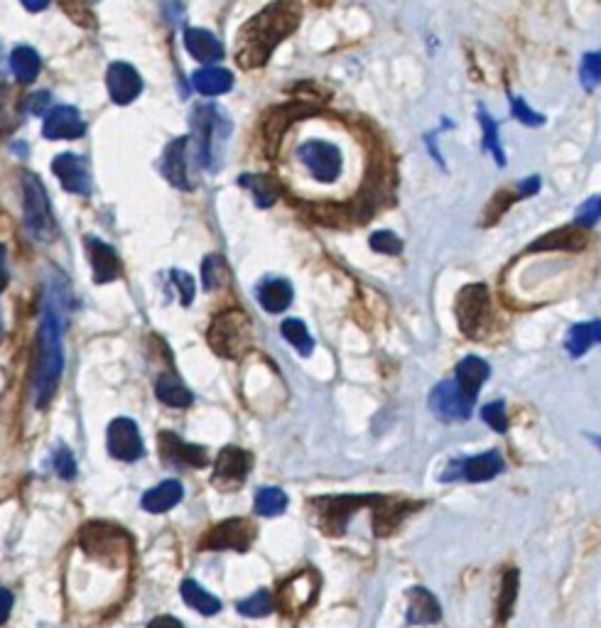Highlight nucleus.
I'll list each match as a JSON object with an SVG mask.
<instances>
[{"label":"nucleus","instance_id":"nucleus-1","mask_svg":"<svg viewBox=\"0 0 601 628\" xmlns=\"http://www.w3.org/2000/svg\"><path fill=\"white\" fill-rule=\"evenodd\" d=\"M69 285L62 273H52L42 297L40 332H37V359L32 376V395L37 408H47L57 393L64 371V329H67Z\"/></svg>","mask_w":601,"mask_h":628},{"label":"nucleus","instance_id":"nucleus-2","mask_svg":"<svg viewBox=\"0 0 601 628\" xmlns=\"http://www.w3.org/2000/svg\"><path fill=\"white\" fill-rule=\"evenodd\" d=\"M300 25V5L297 3H270L261 13L253 15L238 32L236 62L243 69L263 67L275 52V47L292 35Z\"/></svg>","mask_w":601,"mask_h":628},{"label":"nucleus","instance_id":"nucleus-3","mask_svg":"<svg viewBox=\"0 0 601 628\" xmlns=\"http://www.w3.org/2000/svg\"><path fill=\"white\" fill-rule=\"evenodd\" d=\"M229 133L231 123L221 108H216L214 104H202L194 108L189 145H194V157H197L199 167H207V170L219 167L221 145L226 143Z\"/></svg>","mask_w":601,"mask_h":628},{"label":"nucleus","instance_id":"nucleus-4","mask_svg":"<svg viewBox=\"0 0 601 628\" xmlns=\"http://www.w3.org/2000/svg\"><path fill=\"white\" fill-rule=\"evenodd\" d=\"M207 341L211 351L221 359H241L253 344L251 319L238 310L216 314L207 332Z\"/></svg>","mask_w":601,"mask_h":628},{"label":"nucleus","instance_id":"nucleus-5","mask_svg":"<svg viewBox=\"0 0 601 628\" xmlns=\"http://www.w3.org/2000/svg\"><path fill=\"white\" fill-rule=\"evenodd\" d=\"M23 211L27 231L35 241L50 243L57 238V221H54L47 189L32 172H23Z\"/></svg>","mask_w":601,"mask_h":628},{"label":"nucleus","instance_id":"nucleus-6","mask_svg":"<svg viewBox=\"0 0 601 628\" xmlns=\"http://www.w3.org/2000/svg\"><path fill=\"white\" fill-rule=\"evenodd\" d=\"M491 317V300L486 285L474 283L459 290L457 295V322L469 339H476L486 329Z\"/></svg>","mask_w":601,"mask_h":628},{"label":"nucleus","instance_id":"nucleus-7","mask_svg":"<svg viewBox=\"0 0 601 628\" xmlns=\"http://www.w3.org/2000/svg\"><path fill=\"white\" fill-rule=\"evenodd\" d=\"M81 548L99 560H123L131 550V538L121 528L91 523L81 530Z\"/></svg>","mask_w":601,"mask_h":628},{"label":"nucleus","instance_id":"nucleus-8","mask_svg":"<svg viewBox=\"0 0 601 628\" xmlns=\"http://www.w3.org/2000/svg\"><path fill=\"white\" fill-rule=\"evenodd\" d=\"M297 160L317 182L332 184L341 175V150L329 140H307L297 148Z\"/></svg>","mask_w":601,"mask_h":628},{"label":"nucleus","instance_id":"nucleus-9","mask_svg":"<svg viewBox=\"0 0 601 628\" xmlns=\"http://www.w3.org/2000/svg\"><path fill=\"white\" fill-rule=\"evenodd\" d=\"M381 501V496L368 494V496H327V498H317L314 506L322 508V528L327 533H341L349 523L351 513L359 511L361 506H376Z\"/></svg>","mask_w":601,"mask_h":628},{"label":"nucleus","instance_id":"nucleus-10","mask_svg":"<svg viewBox=\"0 0 601 628\" xmlns=\"http://www.w3.org/2000/svg\"><path fill=\"white\" fill-rule=\"evenodd\" d=\"M503 471V457L501 452L491 449V452L479 454V457H467L457 459L447 467L445 474L440 476L442 481H471V484H479V481H491Z\"/></svg>","mask_w":601,"mask_h":628},{"label":"nucleus","instance_id":"nucleus-11","mask_svg":"<svg viewBox=\"0 0 601 628\" xmlns=\"http://www.w3.org/2000/svg\"><path fill=\"white\" fill-rule=\"evenodd\" d=\"M256 538V528L246 518H229L204 535L202 550H238L246 552Z\"/></svg>","mask_w":601,"mask_h":628},{"label":"nucleus","instance_id":"nucleus-12","mask_svg":"<svg viewBox=\"0 0 601 628\" xmlns=\"http://www.w3.org/2000/svg\"><path fill=\"white\" fill-rule=\"evenodd\" d=\"M251 464V454L243 452L241 447H224L214 462V476H211V481L221 491H236L246 481Z\"/></svg>","mask_w":601,"mask_h":628},{"label":"nucleus","instance_id":"nucleus-13","mask_svg":"<svg viewBox=\"0 0 601 628\" xmlns=\"http://www.w3.org/2000/svg\"><path fill=\"white\" fill-rule=\"evenodd\" d=\"M106 445L108 454L113 459H121V462H138L145 454L143 437H140L138 425L131 418H118L108 425Z\"/></svg>","mask_w":601,"mask_h":628},{"label":"nucleus","instance_id":"nucleus-14","mask_svg":"<svg viewBox=\"0 0 601 628\" xmlns=\"http://www.w3.org/2000/svg\"><path fill=\"white\" fill-rule=\"evenodd\" d=\"M474 400L467 398L454 381H445L440 386H435V391L430 395V408L432 413L440 420L454 422V420H469L471 410H474Z\"/></svg>","mask_w":601,"mask_h":628},{"label":"nucleus","instance_id":"nucleus-15","mask_svg":"<svg viewBox=\"0 0 601 628\" xmlns=\"http://www.w3.org/2000/svg\"><path fill=\"white\" fill-rule=\"evenodd\" d=\"M157 445H160V454H162V462L172 464V467H192V469H202L207 467V449L197 447V445H189L184 442L177 432H160L157 437Z\"/></svg>","mask_w":601,"mask_h":628},{"label":"nucleus","instance_id":"nucleus-16","mask_svg":"<svg viewBox=\"0 0 601 628\" xmlns=\"http://www.w3.org/2000/svg\"><path fill=\"white\" fill-rule=\"evenodd\" d=\"M54 175L59 177L62 187L72 194H81V197H89L94 184H91V170L86 157L74 155V153H62L54 157L52 162Z\"/></svg>","mask_w":601,"mask_h":628},{"label":"nucleus","instance_id":"nucleus-17","mask_svg":"<svg viewBox=\"0 0 601 628\" xmlns=\"http://www.w3.org/2000/svg\"><path fill=\"white\" fill-rule=\"evenodd\" d=\"M106 86L113 104L128 106L133 104L140 96V91H143V79H140V74L135 72L131 64L113 62L106 72Z\"/></svg>","mask_w":601,"mask_h":628},{"label":"nucleus","instance_id":"nucleus-18","mask_svg":"<svg viewBox=\"0 0 601 628\" xmlns=\"http://www.w3.org/2000/svg\"><path fill=\"white\" fill-rule=\"evenodd\" d=\"M86 126L81 121V113L74 106H57L47 113L42 135L47 140H77L84 135Z\"/></svg>","mask_w":601,"mask_h":628},{"label":"nucleus","instance_id":"nucleus-19","mask_svg":"<svg viewBox=\"0 0 601 628\" xmlns=\"http://www.w3.org/2000/svg\"><path fill=\"white\" fill-rule=\"evenodd\" d=\"M86 251H89L96 283H111V280H116L121 275V258H118V253L108 243L99 241L96 236H86Z\"/></svg>","mask_w":601,"mask_h":628},{"label":"nucleus","instance_id":"nucleus-20","mask_svg":"<svg viewBox=\"0 0 601 628\" xmlns=\"http://www.w3.org/2000/svg\"><path fill=\"white\" fill-rule=\"evenodd\" d=\"M187 148H189V138H177L175 143L167 145L165 157H162V175H165L167 182L175 184L177 189L194 187L187 172Z\"/></svg>","mask_w":601,"mask_h":628},{"label":"nucleus","instance_id":"nucleus-21","mask_svg":"<svg viewBox=\"0 0 601 628\" xmlns=\"http://www.w3.org/2000/svg\"><path fill=\"white\" fill-rule=\"evenodd\" d=\"M184 47H187V52L192 54L197 62L204 64L219 62V59H224L226 52L219 37H216L214 32L202 30V27H189V30H184Z\"/></svg>","mask_w":601,"mask_h":628},{"label":"nucleus","instance_id":"nucleus-22","mask_svg":"<svg viewBox=\"0 0 601 628\" xmlns=\"http://www.w3.org/2000/svg\"><path fill=\"white\" fill-rule=\"evenodd\" d=\"M457 378H454V383L459 386V391H462L467 398H471L476 403V395H479V388L484 386L486 381H489L491 376V366L486 364L484 359H479V356H467V359H462L457 364Z\"/></svg>","mask_w":601,"mask_h":628},{"label":"nucleus","instance_id":"nucleus-23","mask_svg":"<svg viewBox=\"0 0 601 628\" xmlns=\"http://www.w3.org/2000/svg\"><path fill=\"white\" fill-rule=\"evenodd\" d=\"M312 111L314 108L300 106V104H295V101L288 106L275 108V111L265 118V148H268V155H275L280 135H283L285 128L295 121V116H302V113H312Z\"/></svg>","mask_w":601,"mask_h":628},{"label":"nucleus","instance_id":"nucleus-24","mask_svg":"<svg viewBox=\"0 0 601 628\" xmlns=\"http://www.w3.org/2000/svg\"><path fill=\"white\" fill-rule=\"evenodd\" d=\"M410 606H408V624L418 626V624H437L442 619V609L437 604L435 594L427 592L422 587L410 589Z\"/></svg>","mask_w":601,"mask_h":628},{"label":"nucleus","instance_id":"nucleus-25","mask_svg":"<svg viewBox=\"0 0 601 628\" xmlns=\"http://www.w3.org/2000/svg\"><path fill=\"white\" fill-rule=\"evenodd\" d=\"M292 302V285L283 278H268L258 285V305L265 312L280 314L290 307Z\"/></svg>","mask_w":601,"mask_h":628},{"label":"nucleus","instance_id":"nucleus-26","mask_svg":"<svg viewBox=\"0 0 601 628\" xmlns=\"http://www.w3.org/2000/svg\"><path fill=\"white\" fill-rule=\"evenodd\" d=\"M182 496H184V489L180 481L170 479V481L157 484L155 489H150L140 503H143V508L148 513H165V511H170V508H175L177 503L182 501Z\"/></svg>","mask_w":601,"mask_h":628},{"label":"nucleus","instance_id":"nucleus-27","mask_svg":"<svg viewBox=\"0 0 601 628\" xmlns=\"http://www.w3.org/2000/svg\"><path fill=\"white\" fill-rule=\"evenodd\" d=\"M314 592H317V577L297 575L283 587V609H288L290 614H297V611L305 609L312 602Z\"/></svg>","mask_w":601,"mask_h":628},{"label":"nucleus","instance_id":"nucleus-28","mask_svg":"<svg viewBox=\"0 0 601 628\" xmlns=\"http://www.w3.org/2000/svg\"><path fill=\"white\" fill-rule=\"evenodd\" d=\"M238 184L251 192L253 202H256L258 209L273 207V204L278 202L280 192H283V189H280V184L268 175H241L238 177Z\"/></svg>","mask_w":601,"mask_h":628},{"label":"nucleus","instance_id":"nucleus-29","mask_svg":"<svg viewBox=\"0 0 601 628\" xmlns=\"http://www.w3.org/2000/svg\"><path fill=\"white\" fill-rule=\"evenodd\" d=\"M155 393H157V400L170 405V408H187V405H192V400H194L192 391L184 386L182 378L177 376V373H162V376L157 378Z\"/></svg>","mask_w":601,"mask_h":628},{"label":"nucleus","instance_id":"nucleus-30","mask_svg":"<svg viewBox=\"0 0 601 628\" xmlns=\"http://www.w3.org/2000/svg\"><path fill=\"white\" fill-rule=\"evenodd\" d=\"M192 84L202 96H219L226 94V91L234 86V74H231L229 69L207 67L192 74Z\"/></svg>","mask_w":601,"mask_h":628},{"label":"nucleus","instance_id":"nucleus-31","mask_svg":"<svg viewBox=\"0 0 601 628\" xmlns=\"http://www.w3.org/2000/svg\"><path fill=\"white\" fill-rule=\"evenodd\" d=\"M584 243H587V236L582 231H577L575 226H565V229L552 231L540 241L530 243L528 251H557V248L560 251H579V248H584Z\"/></svg>","mask_w":601,"mask_h":628},{"label":"nucleus","instance_id":"nucleus-32","mask_svg":"<svg viewBox=\"0 0 601 628\" xmlns=\"http://www.w3.org/2000/svg\"><path fill=\"white\" fill-rule=\"evenodd\" d=\"M182 597L184 602H187L192 609H197L199 614L204 616H214L221 611V602L214 597V594H209L207 589L199 587L194 579H184L182 582Z\"/></svg>","mask_w":601,"mask_h":628},{"label":"nucleus","instance_id":"nucleus-33","mask_svg":"<svg viewBox=\"0 0 601 628\" xmlns=\"http://www.w3.org/2000/svg\"><path fill=\"white\" fill-rule=\"evenodd\" d=\"M10 67H13V74L18 77V81L30 84L40 74V54L32 50V47H15L13 54H10Z\"/></svg>","mask_w":601,"mask_h":628},{"label":"nucleus","instance_id":"nucleus-34","mask_svg":"<svg viewBox=\"0 0 601 628\" xmlns=\"http://www.w3.org/2000/svg\"><path fill=\"white\" fill-rule=\"evenodd\" d=\"M599 334H601L599 322H587L572 327L570 337H567V351H570L572 359H579V356L587 354V351L599 341Z\"/></svg>","mask_w":601,"mask_h":628},{"label":"nucleus","instance_id":"nucleus-35","mask_svg":"<svg viewBox=\"0 0 601 628\" xmlns=\"http://www.w3.org/2000/svg\"><path fill=\"white\" fill-rule=\"evenodd\" d=\"M202 280L207 290H219V288H224V285H229V280H231L229 265H226V261L219 256V253H211V256L204 258Z\"/></svg>","mask_w":601,"mask_h":628},{"label":"nucleus","instance_id":"nucleus-36","mask_svg":"<svg viewBox=\"0 0 601 628\" xmlns=\"http://www.w3.org/2000/svg\"><path fill=\"white\" fill-rule=\"evenodd\" d=\"M285 508H288V496H285L280 489H275V486H265V489H261L256 494L258 516H265V518L280 516Z\"/></svg>","mask_w":601,"mask_h":628},{"label":"nucleus","instance_id":"nucleus-37","mask_svg":"<svg viewBox=\"0 0 601 628\" xmlns=\"http://www.w3.org/2000/svg\"><path fill=\"white\" fill-rule=\"evenodd\" d=\"M280 332H283V339L290 341V344L295 346V349L300 351L302 356L312 354L314 339L310 337V332H307L305 322H300V319H285L283 327H280Z\"/></svg>","mask_w":601,"mask_h":628},{"label":"nucleus","instance_id":"nucleus-38","mask_svg":"<svg viewBox=\"0 0 601 628\" xmlns=\"http://www.w3.org/2000/svg\"><path fill=\"white\" fill-rule=\"evenodd\" d=\"M479 121L481 128H484V150H491V153H494L498 167H506V153H503L501 140H498L496 121L484 111V108H479Z\"/></svg>","mask_w":601,"mask_h":628},{"label":"nucleus","instance_id":"nucleus-39","mask_svg":"<svg viewBox=\"0 0 601 628\" xmlns=\"http://www.w3.org/2000/svg\"><path fill=\"white\" fill-rule=\"evenodd\" d=\"M238 614L248 616V619H261V616H268L270 611L275 609L273 604V597H270V592H265V589H261V592H256L253 597H248L246 602H238Z\"/></svg>","mask_w":601,"mask_h":628},{"label":"nucleus","instance_id":"nucleus-40","mask_svg":"<svg viewBox=\"0 0 601 628\" xmlns=\"http://www.w3.org/2000/svg\"><path fill=\"white\" fill-rule=\"evenodd\" d=\"M13 96H10L8 86H0V135L10 133L15 126H18V111L13 106Z\"/></svg>","mask_w":601,"mask_h":628},{"label":"nucleus","instance_id":"nucleus-41","mask_svg":"<svg viewBox=\"0 0 601 628\" xmlns=\"http://www.w3.org/2000/svg\"><path fill=\"white\" fill-rule=\"evenodd\" d=\"M599 52H589L587 57L582 59V67H579V77H582V84L587 91H594L599 86L601 79V62H599Z\"/></svg>","mask_w":601,"mask_h":628},{"label":"nucleus","instance_id":"nucleus-42","mask_svg":"<svg viewBox=\"0 0 601 628\" xmlns=\"http://www.w3.org/2000/svg\"><path fill=\"white\" fill-rule=\"evenodd\" d=\"M481 420L496 432H506L508 430V415H506V405L503 400H496V403H489L481 408Z\"/></svg>","mask_w":601,"mask_h":628},{"label":"nucleus","instance_id":"nucleus-43","mask_svg":"<svg viewBox=\"0 0 601 628\" xmlns=\"http://www.w3.org/2000/svg\"><path fill=\"white\" fill-rule=\"evenodd\" d=\"M371 248L383 256H398L403 251V241L393 234V231H376L371 236Z\"/></svg>","mask_w":601,"mask_h":628},{"label":"nucleus","instance_id":"nucleus-44","mask_svg":"<svg viewBox=\"0 0 601 628\" xmlns=\"http://www.w3.org/2000/svg\"><path fill=\"white\" fill-rule=\"evenodd\" d=\"M52 462H54V471H57L62 479L69 481V479H74V476H77V462H74V454L69 452V449L64 445L54 449Z\"/></svg>","mask_w":601,"mask_h":628},{"label":"nucleus","instance_id":"nucleus-45","mask_svg":"<svg viewBox=\"0 0 601 628\" xmlns=\"http://www.w3.org/2000/svg\"><path fill=\"white\" fill-rule=\"evenodd\" d=\"M511 111L513 116L518 118V121L525 123V126H543L545 118L540 116V113H535L533 108H530L528 104H525V99H521V96H513L511 99Z\"/></svg>","mask_w":601,"mask_h":628},{"label":"nucleus","instance_id":"nucleus-46","mask_svg":"<svg viewBox=\"0 0 601 628\" xmlns=\"http://www.w3.org/2000/svg\"><path fill=\"white\" fill-rule=\"evenodd\" d=\"M599 211H601L599 197L587 199V202H584L577 211V226H582V229H592V226L599 221Z\"/></svg>","mask_w":601,"mask_h":628},{"label":"nucleus","instance_id":"nucleus-47","mask_svg":"<svg viewBox=\"0 0 601 628\" xmlns=\"http://www.w3.org/2000/svg\"><path fill=\"white\" fill-rule=\"evenodd\" d=\"M172 283L177 285V288H180V300H182V305L184 307H189L192 305V300H194V280L189 278V275H184V273H180V270H172Z\"/></svg>","mask_w":601,"mask_h":628},{"label":"nucleus","instance_id":"nucleus-48","mask_svg":"<svg viewBox=\"0 0 601 628\" xmlns=\"http://www.w3.org/2000/svg\"><path fill=\"white\" fill-rule=\"evenodd\" d=\"M516 584H518V575L516 572H508L506 579H503V609L501 616L508 614V609L513 606V599H516Z\"/></svg>","mask_w":601,"mask_h":628},{"label":"nucleus","instance_id":"nucleus-49","mask_svg":"<svg viewBox=\"0 0 601 628\" xmlns=\"http://www.w3.org/2000/svg\"><path fill=\"white\" fill-rule=\"evenodd\" d=\"M47 106H50V94H47V91L32 94L30 101H27V111L30 113H45Z\"/></svg>","mask_w":601,"mask_h":628},{"label":"nucleus","instance_id":"nucleus-50","mask_svg":"<svg viewBox=\"0 0 601 628\" xmlns=\"http://www.w3.org/2000/svg\"><path fill=\"white\" fill-rule=\"evenodd\" d=\"M10 611H13V594L8 589H0V626H5V621L10 619Z\"/></svg>","mask_w":601,"mask_h":628},{"label":"nucleus","instance_id":"nucleus-51","mask_svg":"<svg viewBox=\"0 0 601 628\" xmlns=\"http://www.w3.org/2000/svg\"><path fill=\"white\" fill-rule=\"evenodd\" d=\"M540 184H543V182H540V177L533 175V177H528V180H525V182H521L518 192H521V197H533V194L540 189Z\"/></svg>","mask_w":601,"mask_h":628},{"label":"nucleus","instance_id":"nucleus-52","mask_svg":"<svg viewBox=\"0 0 601 628\" xmlns=\"http://www.w3.org/2000/svg\"><path fill=\"white\" fill-rule=\"evenodd\" d=\"M148 628H184V626L175 619V616H155L148 624Z\"/></svg>","mask_w":601,"mask_h":628},{"label":"nucleus","instance_id":"nucleus-53","mask_svg":"<svg viewBox=\"0 0 601 628\" xmlns=\"http://www.w3.org/2000/svg\"><path fill=\"white\" fill-rule=\"evenodd\" d=\"M8 285V268H5V248L0 246V292Z\"/></svg>","mask_w":601,"mask_h":628},{"label":"nucleus","instance_id":"nucleus-54","mask_svg":"<svg viewBox=\"0 0 601 628\" xmlns=\"http://www.w3.org/2000/svg\"><path fill=\"white\" fill-rule=\"evenodd\" d=\"M25 8L27 10H42V8H47V3H25Z\"/></svg>","mask_w":601,"mask_h":628}]
</instances>
